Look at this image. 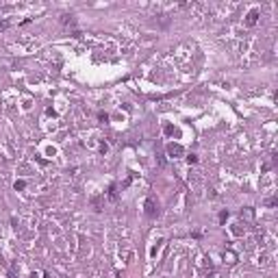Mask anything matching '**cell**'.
I'll list each match as a JSON object with an SVG mask.
<instances>
[{"mask_svg":"<svg viewBox=\"0 0 278 278\" xmlns=\"http://www.w3.org/2000/svg\"><path fill=\"white\" fill-rule=\"evenodd\" d=\"M146 213L150 215V217H154V215L159 213L157 207H154V200H152V198H148V200H146Z\"/></svg>","mask_w":278,"mask_h":278,"instance_id":"6da1fadb","label":"cell"},{"mask_svg":"<svg viewBox=\"0 0 278 278\" xmlns=\"http://www.w3.org/2000/svg\"><path fill=\"white\" fill-rule=\"evenodd\" d=\"M257 18H259V11H257V9H254V11H250V13H248V20H246V24H248V26L257 24Z\"/></svg>","mask_w":278,"mask_h":278,"instance_id":"7a4b0ae2","label":"cell"},{"mask_svg":"<svg viewBox=\"0 0 278 278\" xmlns=\"http://www.w3.org/2000/svg\"><path fill=\"white\" fill-rule=\"evenodd\" d=\"M168 154H182V146H178V143H170L168 146Z\"/></svg>","mask_w":278,"mask_h":278,"instance_id":"3957f363","label":"cell"},{"mask_svg":"<svg viewBox=\"0 0 278 278\" xmlns=\"http://www.w3.org/2000/svg\"><path fill=\"white\" fill-rule=\"evenodd\" d=\"M109 198H111V200L118 198V187H115V185H111V187H109Z\"/></svg>","mask_w":278,"mask_h":278,"instance_id":"277c9868","label":"cell"},{"mask_svg":"<svg viewBox=\"0 0 278 278\" xmlns=\"http://www.w3.org/2000/svg\"><path fill=\"white\" fill-rule=\"evenodd\" d=\"M226 217H228V211H222L220 213V222H226Z\"/></svg>","mask_w":278,"mask_h":278,"instance_id":"5b68a950","label":"cell"},{"mask_svg":"<svg viewBox=\"0 0 278 278\" xmlns=\"http://www.w3.org/2000/svg\"><path fill=\"white\" fill-rule=\"evenodd\" d=\"M24 187H26L24 180H18V182H15V189H24Z\"/></svg>","mask_w":278,"mask_h":278,"instance_id":"8992f818","label":"cell"},{"mask_svg":"<svg viewBox=\"0 0 278 278\" xmlns=\"http://www.w3.org/2000/svg\"><path fill=\"white\" fill-rule=\"evenodd\" d=\"M187 161H189V163H196L198 157H196V154H191V157H187Z\"/></svg>","mask_w":278,"mask_h":278,"instance_id":"52a82bcc","label":"cell"}]
</instances>
